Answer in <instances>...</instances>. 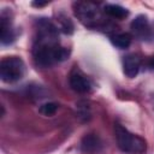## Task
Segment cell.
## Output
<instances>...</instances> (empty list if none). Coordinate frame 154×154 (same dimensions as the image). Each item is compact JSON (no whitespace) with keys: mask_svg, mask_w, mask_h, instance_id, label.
<instances>
[{"mask_svg":"<svg viewBox=\"0 0 154 154\" xmlns=\"http://www.w3.org/2000/svg\"><path fill=\"white\" fill-rule=\"evenodd\" d=\"M116 140L120 150L126 153H143L146 150V142L137 135L129 132L120 124H116L114 126Z\"/></svg>","mask_w":154,"mask_h":154,"instance_id":"1","label":"cell"},{"mask_svg":"<svg viewBox=\"0 0 154 154\" xmlns=\"http://www.w3.org/2000/svg\"><path fill=\"white\" fill-rule=\"evenodd\" d=\"M24 72V61L18 57H7L0 63V77L6 83H13L22 79Z\"/></svg>","mask_w":154,"mask_h":154,"instance_id":"2","label":"cell"},{"mask_svg":"<svg viewBox=\"0 0 154 154\" xmlns=\"http://www.w3.org/2000/svg\"><path fill=\"white\" fill-rule=\"evenodd\" d=\"M76 14L81 18V20L83 23H85V25H89V26H91L93 23L96 22L95 18L99 17L97 8L91 2H79V4H77Z\"/></svg>","mask_w":154,"mask_h":154,"instance_id":"3","label":"cell"},{"mask_svg":"<svg viewBox=\"0 0 154 154\" xmlns=\"http://www.w3.org/2000/svg\"><path fill=\"white\" fill-rule=\"evenodd\" d=\"M140 65H141V59H140L138 55H136V54H128L124 58V61H123L124 73L129 78H134L138 73Z\"/></svg>","mask_w":154,"mask_h":154,"instance_id":"4","label":"cell"},{"mask_svg":"<svg viewBox=\"0 0 154 154\" xmlns=\"http://www.w3.org/2000/svg\"><path fill=\"white\" fill-rule=\"evenodd\" d=\"M70 85L77 93H88L91 88L89 79L81 73H72L70 76Z\"/></svg>","mask_w":154,"mask_h":154,"instance_id":"5","label":"cell"},{"mask_svg":"<svg viewBox=\"0 0 154 154\" xmlns=\"http://www.w3.org/2000/svg\"><path fill=\"white\" fill-rule=\"evenodd\" d=\"M101 148V142L99 140V137L94 134H89L85 135L81 142V149L85 153H91V152H96Z\"/></svg>","mask_w":154,"mask_h":154,"instance_id":"6","label":"cell"},{"mask_svg":"<svg viewBox=\"0 0 154 154\" xmlns=\"http://www.w3.org/2000/svg\"><path fill=\"white\" fill-rule=\"evenodd\" d=\"M0 32H1V43L2 45H8L14 40L13 31L11 29L10 22L2 16L1 17V23H0Z\"/></svg>","mask_w":154,"mask_h":154,"instance_id":"7","label":"cell"},{"mask_svg":"<svg viewBox=\"0 0 154 154\" xmlns=\"http://www.w3.org/2000/svg\"><path fill=\"white\" fill-rule=\"evenodd\" d=\"M131 29L135 32V35L140 37H144L147 31H148V22L144 16H138L132 23H131Z\"/></svg>","mask_w":154,"mask_h":154,"instance_id":"8","label":"cell"},{"mask_svg":"<svg viewBox=\"0 0 154 154\" xmlns=\"http://www.w3.org/2000/svg\"><path fill=\"white\" fill-rule=\"evenodd\" d=\"M103 11H105L106 14H108V16H111L113 18H119V19L125 18L129 14V11L126 8H124V7L119 6V5H114V4L106 5L103 7Z\"/></svg>","mask_w":154,"mask_h":154,"instance_id":"9","label":"cell"},{"mask_svg":"<svg viewBox=\"0 0 154 154\" xmlns=\"http://www.w3.org/2000/svg\"><path fill=\"white\" fill-rule=\"evenodd\" d=\"M112 43L120 48V49H124V48H128L131 43V36L126 32H120V34H116L112 36Z\"/></svg>","mask_w":154,"mask_h":154,"instance_id":"10","label":"cell"},{"mask_svg":"<svg viewBox=\"0 0 154 154\" xmlns=\"http://www.w3.org/2000/svg\"><path fill=\"white\" fill-rule=\"evenodd\" d=\"M57 109H58V105L55 102H47V103H43L38 111L43 116H53L57 112Z\"/></svg>","mask_w":154,"mask_h":154,"instance_id":"11","label":"cell"},{"mask_svg":"<svg viewBox=\"0 0 154 154\" xmlns=\"http://www.w3.org/2000/svg\"><path fill=\"white\" fill-rule=\"evenodd\" d=\"M149 67L154 69V57H152V58L149 59Z\"/></svg>","mask_w":154,"mask_h":154,"instance_id":"12","label":"cell"},{"mask_svg":"<svg viewBox=\"0 0 154 154\" xmlns=\"http://www.w3.org/2000/svg\"><path fill=\"white\" fill-rule=\"evenodd\" d=\"M48 2H32L34 6H43V5H47Z\"/></svg>","mask_w":154,"mask_h":154,"instance_id":"13","label":"cell"}]
</instances>
